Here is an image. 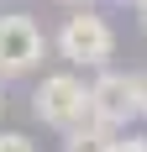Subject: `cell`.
Returning <instances> with one entry per match:
<instances>
[{
	"label": "cell",
	"instance_id": "obj_1",
	"mask_svg": "<svg viewBox=\"0 0 147 152\" xmlns=\"http://www.w3.org/2000/svg\"><path fill=\"white\" fill-rule=\"evenodd\" d=\"M53 47H58V58L68 63L74 74H79V68H95V74H100V68H110V58H116V26H110L105 16H95V11H74V16H63Z\"/></svg>",
	"mask_w": 147,
	"mask_h": 152
},
{
	"label": "cell",
	"instance_id": "obj_2",
	"mask_svg": "<svg viewBox=\"0 0 147 152\" xmlns=\"http://www.w3.org/2000/svg\"><path fill=\"white\" fill-rule=\"evenodd\" d=\"M32 115L42 126H58V131H74V126L89 121V84L74 68L63 74H42L37 94H32Z\"/></svg>",
	"mask_w": 147,
	"mask_h": 152
},
{
	"label": "cell",
	"instance_id": "obj_3",
	"mask_svg": "<svg viewBox=\"0 0 147 152\" xmlns=\"http://www.w3.org/2000/svg\"><path fill=\"white\" fill-rule=\"evenodd\" d=\"M89 121L105 126L110 137H121V126L137 121V79L121 68H100L89 79Z\"/></svg>",
	"mask_w": 147,
	"mask_h": 152
},
{
	"label": "cell",
	"instance_id": "obj_4",
	"mask_svg": "<svg viewBox=\"0 0 147 152\" xmlns=\"http://www.w3.org/2000/svg\"><path fill=\"white\" fill-rule=\"evenodd\" d=\"M42 53H47V37L32 16L21 11L0 16V79H21L32 68H42Z\"/></svg>",
	"mask_w": 147,
	"mask_h": 152
},
{
	"label": "cell",
	"instance_id": "obj_5",
	"mask_svg": "<svg viewBox=\"0 0 147 152\" xmlns=\"http://www.w3.org/2000/svg\"><path fill=\"white\" fill-rule=\"evenodd\" d=\"M110 142H116V137H110L105 126H95V121L63 131V152H110Z\"/></svg>",
	"mask_w": 147,
	"mask_h": 152
},
{
	"label": "cell",
	"instance_id": "obj_6",
	"mask_svg": "<svg viewBox=\"0 0 147 152\" xmlns=\"http://www.w3.org/2000/svg\"><path fill=\"white\" fill-rule=\"evenodd\" d=\"M0 152H37V142L26 131H0Z\"/></svg>",
	"mask_w": 147,
	"mask_h": 152
},
{
	"label": "cell",
	"instance_id": "obj_7",
	"mask_svg": "<svg viewBox=\"0 0 147 152\" xmlns=\"http://www.w3.org/2000/svg\"><path fill=\"white\" fill-rule=\"evenodd\" d=\"M110 152H147V137H116Z\"/></svg>",
	"mask_w": 147,
	"mask_h": 152
},
{
	"label": "cell",
	"instance_id": "obj_8",
	"mask_svg": "<svg viewBox=\"0 0 147 152\" xmlns=\"http://www.w3.org/2000/svg\"><path fill=\"white\" fill-rule=\"evenodd\" d=\"M132 79H137V115H147V68L132 74Z\"/></svg>",
	"mask_w": 147,
	"mask_h": 152
},
{
	"label": "cell",
	"instance_id": "obj_9",
	"mask_svg": "<svg viewBox=\"0 0 147 152\" xmlns=\"http://www.w3.org/2000/svg\"><path fill=\"white\" fill-rule=\"evenodd\" d=\"M137 21H142V31H147V0H137Z\"/></svg>",
	"mask_w": 147,
	"mask_h": 152
},
{
	"label": "cell",
	"instance_id": "obj_10",
	"mask_svg": "<svg viewBox=\"0 0 147 152\" xmlns=\"http://www.w3.org/2000/svg\"><path fill=\"white\" fill-rule=\"evenodd\" d=\"M63 5H74V11H89V0H63Z\"/></svg>",
	"mask_w": 147,
	"mask_h": 152
},
{
	"label": "cell",
	"instance_id": "obj_11",
	"mask_svg": "<svg viewBox=\"0 0 147 152\" xmlns=\"http://www.w3.org/2000/svg\"><path fill=\"white\" fill-rule=\"evenodd\" d=\"M121 5H137V0H121Z\"/></svg>",
	"mask_w": 147,
	"mask_h": 152
},
{
	"label": "cell",
	"instance_id": "obj_12",
	"mask_svg": "<svg viewBox=\"0 0 147 152\" xmlns=\"http://www.w3.org/2000/svg\"><path fill=\"white\" fill-rule=\"evenodd\" d=\"M0 110H5V94H0Z\"/></svg>",
	"mask_w": 147,
	"mask_h": 152
}]
</instances>
